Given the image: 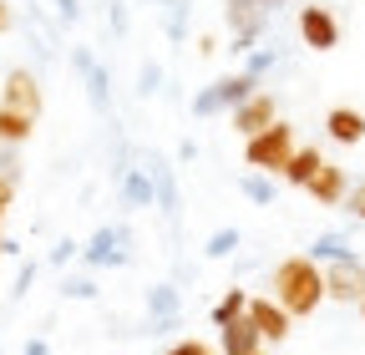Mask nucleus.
<instances>
[{
	"label": "nucleus",
	"mask_w": 365,
	"mask_h": 355,
	"mask_svg": "<svg viewBox=\"0 0 365 355\" xmlns=\"http://www.w3.org/2000/svg\"><path fill=\"white\" fill-rule=\"evenodd\" d=\"M16 148H6V143H0V178H11V183H16Z\"/></svg>",
	"instance_id": "obj_29"
},
{
	"label": "nucleus",
	"mask_w": 365,
	"mask_h": 355,
	"mask_svg": "<svg viewBox=\"0 0 365 355\" xmlns=\"http://www.w3.org/2000/svg\"><path fill=\"white\" fill-rule=\"evenodd\" d=\"M279 122V102H274L269 92H254L244 107H234V132L239 138H259L264 127H274Z\"/></svg>",
	"instance_id": "obj_8"
},
{
	"label": "nucleus",
	"mask_w": 365,
	"mask_h": 355,
	"mask_svg": "<svg viewBox=\"0 0 365 355\" xmlns=\"http://www.w3.org/2000/svg\"><path fill=\"white\" fill-rule=\"evenodd\" d=\"M143 168H148V178H153V198H158V208H163L168 218H178L182 198H178V178H173V163H168V158H148Z\"/></svg>",
	"instance_id": "obj_11"
},
{
	"label": "nucleus",
	"mask_w": 365,
	"mask_h": 355,
	"mask_svg": "<svg viewBox=\"0 0 365 355\" xmlns=\"http://www.w3.org/2000/svg\"><path fill=\"white\" fill-rule=\"evenodd\" d=\"M56 16H61V21L71 26V21L81 16V0H56Z\"/></svg>",
	"instance_id": "obj_33"
},
{
	"label": "nucleus",
	"mask_w": 365,
	"mask_h": 355,
	"mask_svg": "<svg viewBox=\"0 0 365 355\" xmlns=\"http://www.w3.org/2000/svg\"><path fill=\"white\" fill-rule=\"evenodd\" d=\"M31 279H36V264H21V274H16V289H11V294L21 299V294L31 289Z\"/></svg>",
	"instance_id": "obj_32"
},
{
	"label": "nucleus",
	"mask_w": 365,
	"mask_h": 355,
	"mask_svg": "<svg viewBox=\"0 0 365 355\" xmlns=\"http://www.w3.org/2000/svg\"><path fill=\"white\" fill-rule=\"evenodd\" d=\"M218 345H223V355H259V350H264V335L254 330L249 315H239L234 325L218 330Z\"/></svg>",
	"instance_id": "obj_12"
},
{
	"label": "nucleus",
	"mask_w": 365,
	"mask_h": 355,
	"mask_svg": "<svg viewBox=\"0 0 365 355\" xmlns=\"http://www.w3.org/2000/svg\"><path fill=\"white\" fill-rule=\"evenodd\" d=\"M168 355H213V350H208L203 340H178V345H173Z\"/></svg>",
	"instance_id": "obj_30"
},
{
	"label": "nucleus",
	"mask_w": 365,
	"mask_h": 355,
	"mask_svg": "<svg viewBox=\"0 0 365 355\" xmlns=\"http://www.w3.org/2000/svg\"><path fill=\"white\" fill-rule=\"evenodd\" d=\"M274 61H279V51H274V46H254V51L244 56V76H254V81H259Z\"/></svg>",
	"instance_id": "obj_23"
},
{
	"label": "nucleus",
	"mask_w": 365,
	"mask_h": 355,
	"mask_svg": "<svg viewBox=\"0 0 365 355\" xmlns=\"http://www.w3.org/2000/svg\"><path fill=\"white\" fill-rule=\"evenodd\" d=\"M299 41L309 51H335L340 46V21L325 6H304L299 11Z\"/></svg>",
	"instance_id": "obj_6"
},
{
	"label": "nucleus",
	"mask_w": 365,
	"mask_h": 355,
	"mask_svg": "<svg viewBox=\"0 0 365 355\" xmlns=\"http://www.w3.org/2000/svg\"><path fill=\"white\" fill-rule=\"evenodd\" d=\"M254 6H264V11H269V6H284V0H254Z\"/></svg>",
	"instance_id": "obj_37"
},
{
	"label": "nucleus",
	"mask_w": 365,
	"mask_h": 355,
	"mask_svg": "<svg viewBox=\"0 0 365 355\" xmlns=\"http://www.w3.org/2000/svg\"><path fill=\"white\" fill-rule=\"evenodd\" d=\"M71 259H81V244H76V239H61L51 254H46V264H56V269H61V264H71Z\"/></svg>",
	"instance_id": "obj_26"
},
{
	"label": "nucleus",
	"mask_w": 365,
	"mask_h": 355,
	"mask_svg": "<svg viewBox=\"0 0 365 355\" xmlns=\"http://www.w3.org/2000/svg\"><path fill=\"white\" fill-rule=\"evenodd\" d=\"M26 355H51V345H46V340L36 335V340H26Z\"/></svg>",
	"instance_id": "obj_36"
},
{
	"label": "nucleus",
	"mask_w": 365,
	"mask_h": 355,
	"mask_svg": "<svg viewBox=\"0 0 365 355\" xmlns=\"http://www.w3.org/2000/svg\"><path fill=\"white\" fill-rule=\"evenodd\" d=\"M81 81H86L91 107H97V112H112V71H107L102 61H91V66L81 71Z\"/></svg>",
	"instance_id": "obj_16"
},
{
	"label": "nucleus",
	"mask_w": 365,
	"mask_h": 355,
	"mask_svg": "<svg viewBox=\"0 0 365 355\" xmlns=\"http://www.w3.org/2000/svg\"><path fill=\"white\" fill-rule=\"evenodd\" d=\"M345 208H350V213L360 218V224H365V183H355V188L345 193Z\"/></svg>",
	"instance_id": "obj_28"
},
{
	"label": "nucleus",
	"mask_w": 365,
	"mask_h": 355,
	"mask_svg": "<svg viewBox=\"0 0 365 355\" xmlns=\"http://www.w3.org/2000/svg\"><path fill=\"white\" fill-rule=\"evenodd\" d=\"M249 320H254V330L264 335V345H279V340H289V315H284V304L279 299H249Z\"/></svg>",
	"instance_id": "obj_9"
},
{
	"label": "nucleus",
	"mask_w": 365,
	"mask_h": 355,
	"mask_svg": "<svg viewBox=\"0 0 365 355\" xmlns=\"http://www.w3.org/2000/svg\"><path fill=\"white\" fill-rule=\"evenodd\" d=\"M304 193L314 198V203H325V208H335V203H345V193H350V178H345V168H335V163H325L309 183H304Z\"/></svg>",
	"instance_id": "obj_10"
},
{
	"label": "nucleus",
	"mask_w": 365,
	"mask_h": 355,
	"mask_svg": "<svg viewBox=\"0 0 365 355\" xmlns=\"http://www.w3.org/2000/svg\"><path fill=\"white\" fill-rule=\"evenodd\" d=\"M319 168H325V158H319L314 148H294V158L284 163V173H279V178H284V183H294V188H304Z\"/></svg>",
	"instance_id": "obj_17"
},
{
	"label": "nucleus",
	"mask_w": 365,
	"mask_h": 355,
	"mask_svg": "<svg viewBox=\"0 0 365 355\" xmlns=\"http://www.w3.org/2000/svg\"><path fill=\"white\" fill-rule=\"evenodd\" d=\"M158 81H163V66H158V61H148L143 71H137V92L153 97V92H158Z\"/></svg>",
	"instance_id": "obj_27"
},
{
	"label": "nucleus",
	"mask_w": 365,
	"mask_h": 355,
	"mask_svg": "<svg viewBox=\"0 0 365 355\" xmlns=\"http://www.w3.org/2000/svg\"><path fill=\"white\" fill-rule=\"evenodd\" d=\"M234 249H239V229H218V234H208V244H203L208 259H228Z\"/></svg>",
	"instance_id": "obj_22"
},
{
	"label": "nucleus",
	"mask_w": 365,
	"mask_h": 355,
	"mask_svg": "<svg viewBox=\"0 0 365 355\" xmlns=\"http://www.w3.org/2000/svg\"><path fill=\"white\" fill-rule=\"evenodd\" d=\"M182 31H188V0H168V36L182 41Z\"/></svg>",
	"instance_id": "obj_24"
},
{
	"label": "nucleus",
	"mask_w": 365,
	"mask_h": 355,
	"mask_svg": "<svg viewBox=\"0 0 365 355\" xmlns=\"http://www.w3.org/2000/svg\"><path fill=\"white\" fill-rule=\"evenodd\" d=\"M254 92H259V81H254V76H244V71H234V76H223V81L203 86V92L193 97V117H213V112H234V107H244V102H249Z\"/></svg>",
	"instance_id": "obj_3"
},
{
	"label": "nucleus",
	"mask_w": 365,
	"mask_h": 355,
	"mask_svg": "<svg viewBox=\"0 0 365 355\" xmlns=\"http://www.w3.org/2000/svg\"><path fill=\"white\" fill-rule=\"evenodd\" d=\"M91 61H97V56H91V51H86V46H71V66H76V71H86V66H91Z\"/></svg>",
	"instance_id": "obj_34"
},
{
	"label": "nucleus",
	"mask_w": 365,
	"mask_h": 355,
	"mask_svg": "<svg viewBox=\"0 0 365 355\" xmlns=\"http://www.w3.org/2000/svg\"><path fill=\"white\" fill-rule=\"evenodd\" d=\"M178 309H182V294L173 284H153L148 289V320H153V330H173L178 325Z\"/></svg>",
	"instance_id": "obj_13"
},
{
	"label": "nucleus",
	"mask_w": 365,
	"mask_h": 355,
	"mask_svg": "<svg viewBox=\"0 0 365 355\" xmlns=\"http://www.w3.org/2000/svg\"><path fill=\"white\" fill-rule=\"evenodd\" d=\"M11 203H16V183H11V178H0V218L11 213Z\"/></svg>",
	"instance_id": "obj_31"
},
{
	"label": "nucleus",
	"mask_w": 365,
	"mask_h": 355,
	"mask_svg": "<svg viewBox=\"0 0 365 355\" xmlns=\"http://www.w3.org/2000/svg\"><path fill=\"white\" fill-rule=\"evenodd\" d=\"M259 355H264V350H259Z\"/></svg>",
	"instance_id": "obj_39"
},
{
	"label": "nucleus",
	"mask_w": 365,
	"mask_h": 355,
	"mask_svg": "<svg viewBox=\"0 0 365 355\" xmlns=\"http://www.w3.org/2000/svg\"><path fill=\"white\" fill-rule=\"evenodd\" d=\"M239 193H244L249 203L269 208V203H274V178H269V173H244V178H239Z\"/></svg>",
	"instance_id": "obj_21"
},
{
	"label": "nucleus",
	"mask_w": 365,
	"mask_h": 355,
	"mask_svg": "<svg viewBox=\"0 0 365 355\" xmlns=\"http://www.w3.org/2000/svg\"><path fill=\"white\" fill-rule=\"evenodd\" d=\"M127 244H132V234L122 224H107V229H97L81 244V264H86V269H122V264H127Z\"/></svg>",
	"instance_id": "obj_4"
},
{
	"label": "nucleus",
	"mask_w": 365,
	"mask_h": 355,
	"mask_svg": "<svg viewBox=\"0 0 365 355\" xmlns=\"http://www.w3.org/2000/svg\"><path fill=\"white\" fill-rule=\"evenodd\" d=\"M239 315H249V294H244V289H228V294L213 304V325L223 330V325H234Z\"/></svg>",
	"instance_id": "obj_20"
},
{
	"label": "nucleus",
	"mask_w": 365,
	"mask_h": 355,
	"mask_svg": "<svg viewBox=\"0 0 365 355\" xmlns=\"http://www.w3.org/2000/svg\"><path fill=\"white\" fill-rule=\"evenodd\" d=\"M309 259H314V264H345V259H355V249H350L345 234H319V239L309 244Z\"/></svg>",
	"instance_id": "obj_18"
},
{
	"label": "nucleus",
	"mask_w": 365,
	"mask_h": 355,
	"mask_svg": "<svg viewBox=\"0 0 365 355\" xmlns=\"http://www.w3.org/2000/svg\"><path fill=\"white\" fill-rule=\"evenodd\" d=\"M274 299L284 304L289 320H304L319 309V299H325V269L309 259V254H294L284 264H274V279H269Z\"/></svg>",
	"instance_id": "obj_1"
},
{
	"label": "nucleus",
	"mask_w": 365,
	"mask_h": 355,
	"mask_svg": "<svg viewBox=\"0 0 365 355\" xmlns=\"http://www.w3.org/2000/svg\"><path fill=\"white\" fill-rule=\"evenodd\" d=\"M31 132H36V122H31V117H21V112H6V107H0V143H6V148H21V143L31 138Z\"/></svg>",
	"instance_id": "obj_19"
},
{
	"label": "nucleus",
	"mask_w": 365,
	"mask_h": 355,
	"mask_svg": "<svg viewBox=\"0 0 365 355\" xmlns=\"http://www.w3.org/2000/svg\"><path fill=\"white\" fill-rule=\"evenodd\" d=\"M11 26H16V11H11V6H6V0H0V36H6V31H11Z\"/></svg>",
	"instance_id": "obj_35"
},
{
	"label": "nucleus",
	"mask_w": 365,
	"mask_h": 355,
	"mask_svg": "<svg viewBox=\"0 0 365 355\" xmlns=\"http://www.w3.org/2000/svg\"><path fill=\"white\" fill-rule=\"evenodd\" d=\"M360 315H365V299H360Z\"/></svg>",
	"instance_id": "obj_38"
},
{
	"label": "nucleus",
	"mask_w": 365,
	"mask_h": 355,
	"mask_svg": "<svg viewBox=\"0 0 365 355\" xmlns=\"http://www.w3.org/2000/svg\"><path fill=\"white\" fill-rule=\"evenodd\" d=\"M0 107H6V112H21V117H31V122H36V117H41V107H46L36 71H26V66L6 71V86H0Z\"/></svg>",
	"instance_id": "obj_5"
},
{
	"label": "nucleus",
	"mask_w": 365,
	"mask_h": 355,
	"mask_svg": "<svg viewBox=\"0 0 365 355\" xmlns=\"http://www.w3.org/2000/svg\"><path fill=\"white\" fill-rule=\"evenodd\" d=\"M289 158H294V127H289V122H274V127L259 132V138H244V163H249V173L279 178Z\"/></svg>",
	"instance_id": "obj_2"
},
{
	"label": "nucleus",
	"mask_w": 365,
	"mask_h": 355,
	"mask_svg": "<svg viewBox=\"0 0 365 355\" xmlns=\"http://www.w3.org/2000/svg\"><path fill=\"white\" fill-rule=\"evenodd\" d=\"M325 294L340 299V304H360L365 299V264L360 259L330 264V269H325Z\"/></svg>",
	"instance_id": "obj_7"
},
{
	"label": "nucleus",
	"mask_w": 365,
	"mask_h": 355,
	"mask_svg": "<svg viewBox=\"0 0 365 355\" xmlns=\"http://www.w3.org/2000/svg\"><path fill=\"white\" fill-rule=\"evenodd\" d=\"M122 203H127V208H158L148 168H122Z\"/></svg>",
	"instance_id": "obj_15"
},
{
	"label": "nucleus",
	"mask_w": 365,
	"mask_h": 355,
	"mask_svg": "<svg viewBox=\"0 0 365 355\" xmlns=\"http://www.w3.org/2000/svg\"><path fill=\"white\" fill-rule=\"evenodd\" d=\"M325 132H330L335 143L355 148V143H365V112H355V107H330V117H325Z\"/></svg>",
	"instance_id": "obj_14"
},
{
	"label": "nucleus",
	"mask_w": 365,
	"mask_h": 355,
	"mask_svg": "<svg viewBox=\"0 0 365 355\" xmlns=\"http://www.w3.org/2000/svg\"><path fill=\"white\" fill-rule=\"evenodd\" d=\"M61 294H66V299H97V284H91L86 274H71V279L61 284Z\"/></svg>",
	"instance_id": "obj_25"
}]
</instances>
